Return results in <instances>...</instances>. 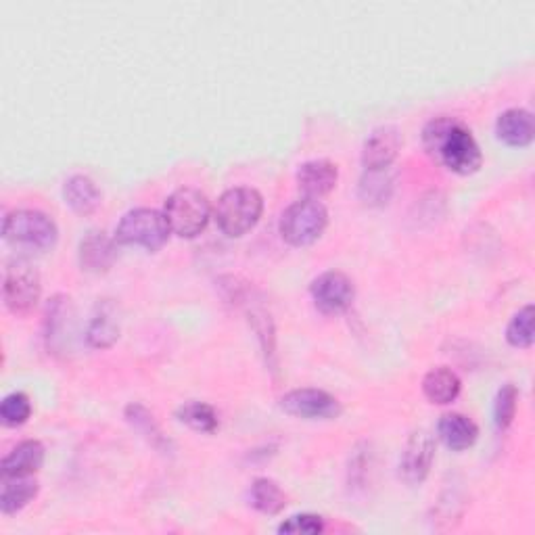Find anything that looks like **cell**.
<instances>
[{
  "label": "cell",
  "mask_w": 535,
  "mask_h": 535,
  "mask_svg": "<svg viewBox=\"0 0 535 535\" xmlns=\"http://www.w3.org/2000/svg\"><path fill=\"white\" fill-rule=\"evenodd\" d=\"M423 145L437 164L458 176L477 174L483 166V153L471 128L450 115H441L425 126Z\"/></svg>",
  "instance_id": "6da1fadb"
},
{
  "label": "cell",
  "mask_w": 535,
  "mask_h": 535,
  "mask_svg": "<svg viewBox=\"0 0 535 535\" xmlns=\"http://www.w3.org/2000/svg\"><path fill=\"white\" fill-rule=\"evenodd\" d=\"M264 212L262 195L251 186L228 189L216 203L214 218L224 235L237 239L247 235L260 222Z\"/></svg>",
  "instance_id": "7a4b0ae2"
},
{
  "label": "cell",
  "mask_w": 535,
  "mask_h": 535,
  "mask_svg": "<svg viewBox=\"0 0 535 535\" xmlns=\"http://www.w3.org/2000/svg\"><path fill=\"white\" fill-rule=\"evenodd\" d=\"M164 216L174 235L180 239H195L212 218V205L195 186H182L166 199Z\"/></svg>",
  "instance_id": "3957f363"
},
{
  "label": "cell",
  "mask_w": 535,
  "mask_h": 535,
  "mask_svg": "<svg viewBox=\"0 0 535 535\" xmlns=\"http://www.w3.org/2000/svg\"><path fill=\"white\" fill-rule=\"evenodd\" d=\"M170 235L172 230L164 212H157V209L149 207H138L120 220L113 239L118 245H134V247H145L149 251H159L168 243Z\"/></svg>",
  "instance_id": "277c9868"
},
{
  "label": "cell",
  "mask_w": 535,
  "mask_h": 535,
  "mask_svg": "<svg viewBox=\"0 0 535 535\" xmlns=\"http://www.w3.org/2000/svg\"><path fill=\"white\" fill-rule=\"evenodd\" d=\"M329 224V212L318 199L304 197L291 203L281 216V237L293 247H308L316 243Z\"/></svg>",
  "instance_id": "5b68a950"
},
{
  "label": "cell",
  "mask_w": 535,
  "mask_h": 535,
  "mask_svg": "<svg viewBox=\"0 0 535 535\" xmlns=\"http://www.w3.org/2000/svg\"><path fill=\"white\" fill-rule=\"evenodd\" d=\"M3 237L17 247L46 251L55 247L59 230L49 216L36 209H15L3 222Z\"/></svg>",
  "instance_id": "8992f818"
},
{
  "label": "cell",
  "mask_w": 535,
  "mask_h": 535,
  "mask_svg": "<svg viewBox=\"0 0 535 535\" xmlns=\"http://www.w3.org/2000/svg\"><path fill=\"white\" fill-rule=\"evenodd\" d=\"M42 285L40 274L36 266H32L28 260H13L5 270V285H3V297L5 306L15 316L30 314L40 301Z\"/></svg>",
  "instance_id": "52a82bcc"
},
{
  "label": "cell",
  "mask_w": 535,
  "mask_h": 535,
  "mask_svg": "<svg viewBox=\"0 0 535 535\" xmlns=\"http://www.w3.org/2000/svg\"><path fill=\"white\" fill-rule=\"evenodd\" d=\"M281 408L297 418L306 421H335L341 416V402L324 389H293L281 398Z\"/></svg>",
  "instance_id": "ba28073f"
},
{
  "label": "cell",
  "mask_w": 535,
  "mask_h": 535,
  "mask_svg": "<svg viewBox=\"0 0 535 535\" xmlns=\"http://www.w3.org/2000/svg\"><path fill=\"white\" fill-rule=\"evenodd\" d=\"M314 304L324 314H341L350 310L356 299L354 281L339 270H329L316 276L310 285Z\"/></svg>",
  "instance_id": "9c48e42d"
},
{
  "label": "cell",
  "mask_w": 535,
  "mask_h": 535,
  "mask_svg": "<svg viewBox=\"0 0 535 535\" xmlns=\"http://www.w3.org/2000/svg\"><path fill=\"white\" fill-rule=\"evenodd\" d=\"M433 458H435L433 437L425 429L414 431L408 437L406 448L400 458V477L410 485L423 483L431 471Z\"/></svg>",
  "instance_id": "30bf717a"
},
{
  "label": "cell",
  "mask_w": 535,
  "mask_h": 535,
  "mask_svg": "<svg viewBox=\"0 0 535 535\" xmlns=\"http://www.w3.org/2000/svg\"><path fill=\"white\" fill-rule=\"evenodd\" d=\"M402 147L400 130L393 126H381L372 130L362 147V166L366 172H379L389 170L393 159L398 157Z\"/></svg>",
  "instance_id": "8fae6325"
},
{
  "label": "cell",
  "mask_w": 535,
  "mask_h": 535,
  "mask_svg": "<svg viewBox=\"0 0 535 535\" xmlns=\"http://www.w3.org/2000/svg\"><path fill=\"white\" fill-rule=\"evenodd\" d=\"M339 180V170L329 159H312L297 170V186L308 199L329 195Z\"/></svg>",
  "instance_id": "7c38bea8"
},
{
  "label": "cell",
  "mask_w": 535,
  "mask_h": 535,
  "mask_svg": "<svg viewBox=\"0 0 535 535\" xmlns=\"http://www.w3.org/2000/svg\"><path fill=\"white\" fill-rule=\"evenodd\" d=\"M115 239H109L103 230H92L80 243V264L86 272H107L115 260Z\"/></svg>",
  "instance_id": "4fadbf2b"
},
{
  "label": "cell",
  "mask_w": 535,
  "mask_h": 535,
  "mask_svg": "<svg viewBox=\"0 0 535 535\" xmlns=\"http://www.w3.org/2000/svg\"><path fill=\"white\" fill-rule=\"evenodd\" d=\"M496 134L508 147H527L533 143L535 126L533 115L527 109H508L496 122Z\"/></svg>",
  "instance_id": "5bb4252c"
},
{
  "label": "cell",
  "mask_w": 535,
  "mask_h": 535,
  "mask_svg": "<svg viewBox=\"0 0 535 535\" xmlns=\"http://www.w3.org/2000/svg\"><path fill=\"white\" fill-rule=\"evenodd\" d=\"M437 435L450 450L462 452L475 446V441L479 437V429L469 416H464L460 412H448L439 418Z\"/></svg>",
  "instance_id": "9a60e30c"
},
{
  "label": "cell",
  "mask_w": 535,
  "mask_h": 535,
  "mask_svg": "<svg viewBox=\"0 0 535 535\" xmlns=\"http://www.w3.org/2000/svg\"><path fill=\"white\" fill-rule=\"evenodd\" d=\"M44 464V446L36 439H26L17 444L3 458V477H32Z\"/></svg>",
  "instance_id": "2e32d148"
},
{
  "label": "cell",
  "mask_w": 535,
  "mask_h": 535,
  "mask_svg": "<svg viewBox=\"0 0 535 535\" xmlns=\"http://www.w3.org/2000/svg\"><path fill=\"white\" fill-rule=\"evenodd\" d=\"M63 199L78 216H90L101 205V191L88 176L76 174L63 184Z\"/></svg>",
  "instance_id": "e0dca14e"
},
{
  "label": "cell",
  "mask_w": 535,
  "mask_h": 535,
  "mask_svg": "<svg viewBox=\"0 0 535 535\" xmlns=\"http://www.w3.org/2000/svg\"><path fill=\"white\" fill-rule=\"evenodd\" d=\"M462 383L456 372L448 366H437L429 370L423 379V393L431 404L448 406L460 395Z\"/></svg>",
  "instance_id": "ac0fdd59"
},
{
  "label": "cell",
  "mask_w": 535,
  "mask_h": 535,
  "mask_svg": "<svg viewBox=\"0 0 535 535\" xmlns=\"http://www.w3.org/2000/svg\"><path fill=\"white\" fill-rule=\"evenodd\" d=\"M38 481L34 477H3L0 510L3 515H15L38 496Z\"/></svg>",
  "instance_id": "d6986e66"
},
{
  "label": "cell",
  "mask_w": 535,
  "mask_h": 535,
  "mask_svg": "<svg viewBox=\"0 0 535 535\" xmlns=\"http://www.w3.org/2000/svg\"><path fill=\"white\" fill-rule=\"evenodd\" d=\"M249 502L255 510H260L262 515L274 517L278 513H283L287 506V496L281 490V485L268 477H260L251 483L249 490Z\"/></svg>",
  "instance_id": "ffe728a7"
},
{
  "label": "cell",
  "mask_w": 535,
  "mask_h": 535,
  "mask_svg": "<svg viewBox=\"0 0 535 535\" xmlns=\"http://www.w3.org/2000/svg\"><path fill=\"white\" fill-rule=\"evenodd\" d=\"M176 418L199 433H214L220 425L218 412L205 402H186L176 410Z\"/></svg>",
  "instance_id": "44dd1931"
},
{
  "label": "cell",
  "mask_w": 535,
  "mask_h": 535,
  "mask_svg": "<svg viewBox=\"0 0 535 535\" xmlns=\"http://www.w3.org/2000/svg\"><path fill=\"white\" fill-rule=\"evenodd\" d=\"M126 421H128L138 433H141L153 448H157V450H166V448H170V441L164 437V433H161L159 425L155 423L153 414H151L145 406H141V404H130V406L126 408Z\"/></svg>",
  "instance_id": "7402d4cb"
},
{
  "label": "cell",
  "mask_w": 535,
  "mask_h": 535,
  "mask_svg": "<svg viewBox=\"0 0 535 535\" xmlns=\"http://www.w3.org/2000/svg\"><path fill=\"white\" fill-rule=\"evenodd\" d=\"M533 304L521 308L508 322L506 341L517 350H529L533 345Z\"/></svg>",
  "instance_id": "603a6c76"
},
{
  "label": "cell",
  "mask_w": 535,
  "mask_h": 535,
  "mask_svg": "<svg viewBox=\"0 0 535 535\" xmlns=\"http://www.w3.org/2000/svg\"><path fill=\"white\" fill-rule=\"evenodd\" d=\"M391 176L387 170L366 172L360 182V199L366 205H383L391 197Z\"/></svg>",
  "instance_id": "cb8c5ba5"
},
{
  "label": "cell",
  "mask_w": 535,
  "mask_h": 535,
  "mask_svg": "<svg viewBox=\"0 0 535 535\" xmlns=\"http://www.w3.org/2000/svg\"><path fill=\"white\" fill-rule=\"evenodd\" d=\"M118 339H120L118 320H115V316L109 314L107 310H101V314L92 318L88 327V343L92 347H99V350H105V347H111Z\"/></svg>",
  "instance_id": "d4e9b609"
},
{
  "label": "cell",
  "mask_w": 535,
  "mask_h": 535,
  "mask_svg": "<svg viewBox=\"0 0 535 535\" xmlns=\"http://www.w3.org/2000/svg\"><path fill=\"white\" fill-rule=\"evenodd\" d=\"M32 416V402L23 391H13L0 404V421L5 427H21Z\"/></svg>",
  "instance_id": "484cf974"
},
{
  "label": "cell",
  "mask_w": 535,
  "mask_h": 535,
  "mask_svg": "<svg viewBox=\"0 0 535 535\" xmlns=\"http://www.w3.org/2000/svg\"><path fill=\"white\" fill-rule=\"evenodd\" d=\"M517 404H519V389L513 383L502 385L494 400V423L500 431H506L513 425L517 416Z\"/></svg>",
  "instance_id": "4316f807"
},
{
  "label": "cell",
  "mask_w": 535,
  "mask_h": 535,
  "mask_svg": "<svg viewBox=\"0 0 535 535\" xmlns=\"http://www.w3.org/2000/svg\"><path fill=\"white\" fill-rule=\"evenodd\" d=\"M324 531V519L320 515H295L285 523L278 525V533H291V535H318Z\"/></svg>",
  "instance_id": "83f0119b"
}]
</instances>
